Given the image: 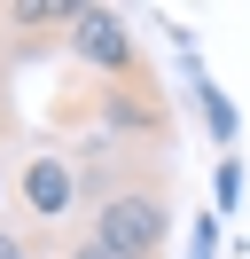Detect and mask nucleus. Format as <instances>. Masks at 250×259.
Masks as SVG:
<instances>
[{
    "instance_id": "f257e3e1",
    "label": "nucleus",
    "mask_w": 250,
    "mask_h": 259,
    "mask_svg": "<svg viewBox=\"0 0 250 259\" xmlns=\"http://www.w3.org/2000/svg\"><path fill=\"white\" fill-rule=\"evenodd\" d=\"M62 48H71V63L94 71V79H133V71L149 63L141 39H133V24H125V8H94V0H78V8H71Z\"/></svg>"
},
{
    "instance_id": "f03ea898",
    "label": "nucleus",
    "mask_w": 250,
    "mask_h": 259,
    "mask_svg": "<svg viewBox=\"0 0 250 259\" xmlns=\"http://www.w3.org/2000/svg\"><path fill=\"white\" fill-rule=\"evenodd\" d=\"M16 204L31 220H71L78 212V157L71 149H24L16 157Z\"/></svg>"
},
{
    "instance_id": "7ed1b4c3",
    "label": "nucleus",
    "mask_w": 250,
    "mask_h": 259,
    "mask_svg": "<svg viewBox=\"0 0 250 259\" xmlns=\"http://www.w3.org/2000/svg\"><path fill=\"white\" fill-rule=\"evenodd\" d=\"M196 118H203V134H211L219 149H234V102L219 95L211 79H196Z\"/></svg>"
},
{
    "instance_id": "20e7f679",
    "label": "nucleus",
    "mask_w": 250,
    "mask_h": 259,
    "mask_svg": "<svg viewBox=\"0 0 250 259\" xmlns=\"http://www.w3.org/2000/svg\"><path fill=\"white\" fill-rule=\"evenodd\" d=\"M211 196H219V212H234V204H242V157H219V173H211Z\"/></svg>"
},
{
    "instance_id": "39448f33",
    "label": "nucleus",
    "mask_w": 250,
    "mask_h": 259,
    "mask_svg": "<svg viewBox=\"0 0 250 259\" xmlns=\"http://www.w3.org/2000/svg\"><path fill=\"white\" fill-rule=\"evenodd\" d=\"M211 251H219V212H203L196 236H188V259H211Z\"/></svg>"
},
{
    "instance_id": "423d86ee",
    "label": "nucleus",
    "mask_w": 250,
    "mask_h": 259,
    "mask_svg": "<svg viewBox=\"0 0 250 259\" xmlns=\"http://www.w3.org/2000/svg\"><path fill=\"white\" fill-rule=\"evenodd\" d=\"M62 259H125V251H109V243H94L86 228H78V236H71V251H62Z\"/></svg>"
},
{
    "instance_id": "0eeeda50",
    "label": "nucleus",
    "mask_w": 250,
    "mask_h": 259,
    "mask_svg": "<svg viewBox=\"0 0 250 259\" xmlns=\"http://www.w3.org/2000/svg\"><path fill=\"white\" fill-rule=\"evenodd\" d=\"M0 259H31V251H24V236H16L8 220H0Z\"/></svg>"
},
{
    "instance_id": "6e6552de",
    "label": "nucleus",
    "mask_w": 250,
    "mask_h": 259,
    "mask_svg": "<svg viewBox=\"0 0 250 259\" xmlns=\"http://www.w3.org/2000/svg\"><path fill=\"white\" fill-rule=\"evenodd\" d=\"M16 142V110H8V87H0V149Z\"/></svg>"
}]
</instances>
